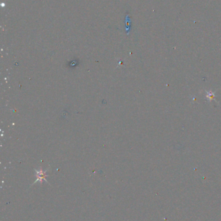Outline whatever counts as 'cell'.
<instances>
[{
    "label": "cell",
    "mask_w": 221,
    "mask_h": 221,
    "mask_svg": "<svg viewBox=\"0 0 221 221\" xmlns=\"http://www.w3.org/2000/svg\"><path fill=\"white\" fill-rule=\"evenodd\" d=\"M205 92L206 93V99L208 100V102H211L212 100H215V92H212L211 91H205Z\"/></svg>",
    "instance_id": "6da1fadb"
}]
</instances>
